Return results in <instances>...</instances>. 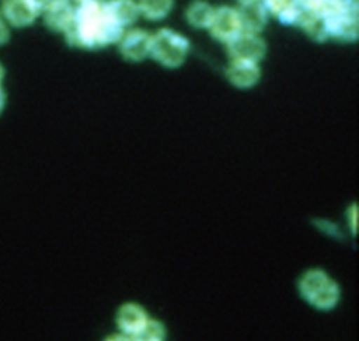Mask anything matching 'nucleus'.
<instances>
[{
  "label": "nucleus",
  "mask_w": 359,
  "mask_h": 341,
  "mask_svg": "<svg viewBox=\"0 0 359 341\" xmlns=\"http://www.w3.org/2000/svg\"><path fill=\"white\" fill-rule=\"evenodd\" d=\"M104 1H87L74 8L73 22L65 32L70 45L94 49L118 44L123 28L108 15Z\"/></svg>",
  "instance_id": "f257e3e1"
},
{
  "label": "nucleus",
  "mask_w": 359,
  "mask_h": 341,
  "mask_svg": "<svg viewBox=\"0 0 359 341\" xmlns=\"http://www.w3.org/2000/svg\"><path fill=\"white\" fill-rule=\"evenodd\" d=\"M189 53L188 39L170 28H161L151 35L150 55L157 63L164 67H180Z\"/></svg>",
  "instance_id": "f03ea898"
},
{
  "label": "nucleus",
  "mask_w": 359,
  "mask_h": 341,
  "mask_svg": "<svg viewBox=\"0 0 359 341\" xmlns=\"http://www.w3.org/2000/svg\"><path fill=\"white\" fill-rule=\"evenodd\" d=\"M328 38L344 42H353L358 38V4L346 6L323 17Z\"/></svg>",
  "instance_id": "7ed1b4c3"
},
{
  "label": "nucleus",
  "mask_w": 359,
  "mask_h": 341,
  "mask_svg": "<svg viewBox=\"0 0 359 341\" xmlns=\"http://www.w3.org/2000/svg\"><path fill=\"white\" fill-rule=\"evenodd\" d=\"M208 29L215 39L227 44L229 41H231L233 38H236L238 34L243 32L240 11L229 6L215 8V13Z\"/></svg>",
  "instance_id": "20e7f679"
},
{
  "label": "nucleus",
  "mask_w": 359,
  "mask_h": 341,
  "mask_svg": "<svg viewBox=\"0 0 359 341\" xmlns=\"http://www.w3.org/2000/svg\"><path fill=\"white\" fill-rule=\"evenodd\" d=\"M227 53L231 59H241L258 63L266 52L265 41L258 34L241 32L226 44Z\"/></svg>",
  "instance_id": "39448f33"
},
{
  "label": "nucleus",
  "mask_w": 359,
  "mask_h": 341,
  "mask_svg": "<svg viewBox=\"0 0 359 341\" xmlns=\"http://www.w3.org/2000/svg\"><path fill=\"white\" fill-rule=\"evenodd\" d=\"M150 44L151 35L142 28L123 32L118 41L121 55L132 62H140L147 58L150 55Z\"/></svg>",
  "instance_id": "423d86ee"
},
{
  "label": "nucleus",
  "mask_w": 359,
  "mask_h": 341,
  "mask_svg": "<svg viewBox=\"0 0 359 341\" xmlns=\"http://www.w3.org/2000/svg\"><path fill=\"white\" fill-rule=\"evenodd\" d=\"M39 13V8L32 3V0H4L1 6L3 18L15 27L32 24Z\"/></svg>",
  "instance_id": "0eeeda50"
},
{
  "label": "nucleus",
  "mask_w": 359,
  "mask_h": 341,
  "mask_svg": "<svg viewBox=\"0 0 359 341\" xmlns=\"http://www.w3.org/2000/svg\"><path fill=\"white\" fill-rule=\"evenodd\" d=\"M226 76L234 87L251 88L258 83L261 77V70L258 63L255 62L231 59L229 67L226 69Z\"/></svg>",
  "instance_id": "6e6552de"
},
{
  "label": "nucleus",
  "mask_w": 359,
  "mask_h": 341,
  "mask_svg": "<svg viewBox=\"0 0 359 341\" xmlns=\"http://www.w3.org/2000/svg\"><path fill=\"white\" fill-rule=\"evenodd\" d=\"M147 312L137 303H125L119 307L116 313V324L122 334L135 335L147 321H149Z\"/></svg>",
  "instance_id": "1a4fd4ad"
},
{
  "label": "nucleus",
  "mask_w": 359,
  "mask_h": 341,
  "mask_svg": "<svg viewBox=\"0 0 359 341\" xmlns=\"http://www.w3.org/2000/svg\"><path fill=\"white\" fill-rule=\"evenodd\" d=\"M104 6L108 15L122 28L132 25L140 17L136 0H105Z\"/></svg>",
  "instance_id": "9d476101"
},
{
  "label": "nucleus",
  "mask_w": 359,
  "mask_h": 341,
  "mask_svg": "<svg viewBox=\"0 0 359 341\" xmlns=\"http://www.w3.org/2000/svg\"><path fill=\"white\" fill-rule=\"evenodd\" d=\"M331 278L328 274L320 268H313L306 271L299 279L300 296L311 303V300L330 283Z\"/></svg>",
  "instance_id": "9b49d317"
},
{
  "label": "nucleus",
  "mask_w": 359,
  "mask_h": 341,
  "mask_svg": "<svg viewBox=\"0 0 359 341\" xmlns=\"http://www.w3.org/2000/svg\"><path fill=\"white\" fill-rule=\"evenodd\" d=\"M261 3L268 13L273 14L285 25H297L303 14L294 0H261Z\"/></svg>",
  "instance_id": "f8f14e48"
},
{
  "label": "nucleus",
  "mask_w": 359,
  "mask_h": 341,
  "mask_svg": "<svg viewBox=\"0 0 359 341\" xmlns=\"http://www.w3.org/2000/svg\"><path fill=\"white\" fill-rule=\"evenodd\" d=\"M45 24L48 28L57 31V32H66L69 27L73 22L74 18V7L70 4V1H63L56 6H52L50 8L43 11Z\"/></svg>",
  "instance_id": "ddd939ff"
},
{
  "label": "nucleus",
  "mask_w": 359,
  "mask_h": 341,
  "mask_svg": "<svg viewBox=\"0 0 359 341\" xmlns=\"http://www.w3.org/2000/svg\"><path fill=\"white\" fill-rule=\"evenodd\" d=\"M238 11H240L244 32L259 34L265 28L268 21V11L265 10L261 1L241 6Z\"/></svg>",
  "instance_id": "4468645a"
},
{
  "label": "nucleus",
  "mask_w": 359,
  "mask_h": 341,
  "mask_svg": "<svg viewBox=\"0 0 359 341\" xmlns=\"http://www.w3.org/2000/svg\"><path fill=\"white\" fill-rule=\"evenodd\" d=\"M213 13H215V8L208 1L195 0L188 6L185 11V17H187V21L195 28H208L212 21Z\"/></svg>",
  "instance_id": "2eb2a0df"
},
{
  "label": "nucleus",
  "mask_w": 359,
  "mask_h": 341,
  "mask_svg": "<svg viewBox=\"0 0 359 341\" xmlns=\"http://www.w3.org/2000/svg\"><path fill=\"white\" fill-rule=\"evenodd\" d=\"M174 6V0H137L139 13L150 21L165 18Z\"/></svg>",
  "instance_id": "dca6fc26"
},
{
  "label": "nucleus",
  "mask_w": 359,
  "mask_h": 341,
  "mask_svg": "<svg viewBox=\"0 0 359 341\" xmlns=\"http://www.w3.org/2000/svg\"><path fill=\"white\" fill-rule=\"evenodd\" d=\"M299 27H302L306 34L317 41V42H324L328 36H327V32H325V28H324V21H323V17H320L318 14L316 13H310V11H303L302 14V18L297 24Z\"/></svg>",
  "instance_id": "f3484780"
},
{
  "label": "nucleus",
  "mask_w": 359,
  "mask_h": 341,
  "mask_svg": "<svg viewBox=\"0 0 359 341\" xmlns=\"http://www.w3.org/2000/svg\"><path fill=\"white\" fill-rule=\"evenodd\" d=\"M339 300V286L337 285L335 281H330V283L313 299L310 303L318 310H330L335 307V305Z\"/></svg>",
  "instance_id": "a211bd4d"
},
{
  "label": "nucleus",
  "mask_w": 359,
  "mask_h": 341,
  "mask_svg": "<svg viewBox=\"0 0 359 341\" xmlns=\"http://www.w3.org/2000/svg\"><path fill=\"white\" fill-rule=\"evenodd\" d=\"M164 338L165 327L156 319H149V321L135 335H132L133 341H164Z\"/></svg>",
  "instance_id": "6ab92c4d"
},
{
  "label": "nucleus",
  "mask_w": 359,
  "mask_h": 341,
  "mask_svg": "<svg viewBox=\"0 0 359 341\" xmlns=\"http://www.w3.org/2000/svg\"><path fill=\"white\" fill-rule=\"evenodd\" d=\"M63 1H69V0H32V3L39 8V11H45V10L50 8L52 6H56Z\"/></svg>",
  "instance_id": "aec40b11"
},
{
  "label": "nucleus",
  "mask_w": 359,
  "mask_h": 341,
  "mask_svg": "<svg viewBox=\"0 0 359 341\" xmlns=\"http://www.w3.org/2000/svg\"><path fill=\"white\" fill-rule=\"evenodd\" d=\"M8 39V27L6 20L3 18L1 13H0V45L4 44Z\"/></svg>",
  "instance_id": "412c9836"
},
{
  "label": "nucleus",
  "mask_w": 359,
  "mask_h": 341,
  "mask_svg": "<svg viewBox=\"0 0 359 341\" xmlns=\"http://www.w3.org/2000/svg\"><path fill=\"white\" fill-rule=\"evenodd\" d=\"M104 341H133V340H132L130 335L119 333V334H112V335L107 337Z\"/></svg>",
  "instance_id": "4be33fe9"
},
{
  "label": "nucleus",
  "mask_w": 359,
  "mask_h": 341,
  "mask_svg": "<svg viewBox=\"0 0 359 341\" xmlns=\"http://www.w3.org/2000/svg\"><path fill=\"white\" fill-rule=\"evenodd\" d=\"M4 104H6V95H4V91L0 87V112H1V109L4 107Z\"/></svg>",
  "instance_id": "5701e85b"
},
{
  "label": "nucleus",
  "mask_w": 359,
  "mask_h": 341,
  "mask_svg": "<svg viewBox=\"0 0 359 341\" xmlns=\"http://www.w3.org/2000/svg\"><path fill=\"white\" fill-rule=\"evenodd\" d=\"M241 3V6H245V4H252V3H258L261 0H238Z\"/></svg>",
  "instance_id": "b1692460"
},
{
  "label": "nucleus",
  "mask_w": 359,
  "mask_h": 341,
  "mask_svg": "<svg viewBox=\"0 0 359 341\" xmlns=\"http://www.w3.org/2000/svg\"><path fill=\"white\" fill-rule=\"evenodd\" d=\"M77 6L79 4H83V3H87V1H104V0H73Z\"/></svg>",
  "instance_id": "393cba45"
},
{
  "label": "nucleus",
  "mask_w": 359,
  "mask_h": 341,
  "mask_svg": "<svg viewBox=\"0 0 359 341\" xmlns=\"http://www.w3.org/2000/svg\"><path fill=\"white\" fill-rule=\"evenodd\" d=\"M3 76H4V70H3V66L0 65V84H1V80H3Z\"/></svg>",
  "instance_id": "a878e982"
}]
</instances>
